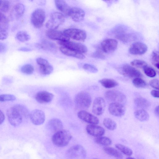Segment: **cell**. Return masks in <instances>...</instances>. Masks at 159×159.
Listing matches in <instances>:
<instances>
[{
    "instance_id": "obj_1",
    "label": "cell",
    "mask_w": 159,
    "mask_h": 159,
    "mask_svg": "<svg viewBox=\"0 0 159 159\" xmlns=\"http://www.w3.org/2000/svg\"><path fill=\"white\" fill-rule=\"evenodd\" d=\"M72 138L70 133L68 131L62 129L55 133L52 137L53 143L58 147L66 146Z\"/></svg>"
},
{
    "instance_id": "obj_2",
    "label": "cell",
    "mask_w": 159,
    "mask_h": 159,
    "mask_svg": "<svg viewBox=\"0 0 159 159\" xmlns=\"http://www.w3.org/2000/svg\"><path fill=\"white\" fill-rule=\"evenodd\" d=\"M74 101L77 108L80 109H85L90 107L92 102V99L88 93L82 91L76 95Z\"/></svg>"
},
{
    "instance_id": "obj_3",
    "label": "cell",
    "mask_w": 159,
    "mask_h": 159,
    "mask_svg": "<svg viewBox=\"0 0 159 159\" xmlns=\"http://www.w3.org/2000/svg\"><path fill=\"white\" fill-rule=\"evenodd\" d=\"M65 16L61 12H54L51 13L49 19L46 24L48 29L56 30L65 22Z\"/></svg>"
},
{
    "instance_id": "obj_4",
    "label": "cell",
    "mask_w": 159,
    "mask_h": 159,
    "mask_svg": "<svg viewBox=\"0 0 159 159\" xmlns=\"http://www.w3.org/2000/svg\"><path fill=\"white\" fill-rule=\"evenodd\" d=\"M66 155L72 159H84L86 156V152L84 148L80 145L72 146L66 152Z\"/></svg>"
},
{
    "instance_id": "obj_5",
    "label": "cell",
    "mask_w": 159,
    "mask_h": 159,
    "mask_svg": "<svg viewBox=\"0 0 159 159\" xmlns=\"http://www.w3.org/2000/svg\"><path fill=\"white\" fill-rule=\"evenodd\" d=\"M46 14L42 9H37L32 13L31 22L33 26L36 28H40L43 25L45 21Z\"/></svg>"
},
{
    "instance_id": "obj_6",
    "label": "cell",
    "mask_w": 159,
    "mask_h": 159,
    "mask_svg": "<svg viewBox=\"0 0 159 159\" xmlns=\"http://www.w3.org/2000/svg\"><path fill=\"white\" fill-rule=\"evenodd\" d=\"M105 97L108 101L112 102L123 103L126 100L125 95L121 92L116 90H110L106 91Z\"/></svg>"
},
{
    "instance_id": "obj_7",
    "label": "cell",
    "mask_w": 159,
    "mask_h": 159,
    "mask_svg": "<svg viewBox=\"0 0 159 159\" xmlns=\"http://www.w3.org/2000/svg\"><path fill=\"white\" fill-rule=\"evenodd\" d=\"M6 113L8 121L12 126L16 127L21 123L22 117L13 107L9 108Z\"/></svg>"
},
{
    "instance_id": "obj_8",
    "label": "cell",
    "mask_w": 159,
    "mask_h": 159,
    "mask_svg": "<svg viewBox=\"0 0 159 159\" xmlns=\"http://www.w3.org/2000/svg\"><path fill=\"white\" fill-rule=\"evenodd\" d=\"M70 38L80 41H84L86 39L87 34L84 30L76 28L66 29L63 31Z\"/></svg>"
},
{
    "instance_id": "obj_9",
    "label": "cell",
    "mask_w": 159,
    "mask_h": 159,
    "mask_svg": "<svg viewBox=\"0 0 159 159\" xmlns=\"http://www.w3.org/2000/svg\"><path fill=\"white\" fill-rule=\"evenodd\" d=\"M58 43L61 46L67 48L83 54L87 52L88 51L86 46L81 43L70 41V40L59 41H58Z\"/></svg>"
},
{
    "instance_id": "obj_10",
    "label": "cell",
    "mask_w": 159,
    "mask_h": 159,
    "mask_svg": "<svg viewBox=\"0 0 159 159\" xmlns=\"http://www.w3.org/2000/svg\"><path fill=\"white\" fill-rule=\"evenodd\" d=\"M29 117L33 124L35 125H40L44 122L45 115L42 111L35 109L30 112Z\"/></svg>"
},
{
    "instance_id": "obj_11",
    "label": "cell",
    "mask_w": 159,
    "mask_h": 159,
    "mask_svg": "<svg viewBox=\"0 0 159 159\" xmlns=\"http://www.w3.org/2000/svg\"><path fill=\"white\" fill-rule=\"evenodd\" d=\"M46 34L49 39L58 41H69L70 39L63 32L56 30L48 29L46 32Z\"/></svg>"
},
{
    "instance_id": "obj_12",
    "label": "cell",
    "mask_w": 159,
    "mask_h": 159,
    "mask_svg": "<svg viewBox=\"0 0 159 159\" xmlns=\"http://www.w3.org/2000/svg\"><path fill=\"white\" fill-rule=\"evenodd\" d=\"M108 111L110 114L113 116L121 117L124 115L125 108L122 103L111 102L109 106Z\"/></svg>"
},
{
    "instance_id": "obj_13",
    "label": "cell",
    "mask_w": 159,
    "mask_h": 159,
    "mask_svg": "<svg viewBox=\"0 0 159 159\" xmlns=\"http://www.w3.org/2000/svg\"><path fill=\"white\" fill-rule=\"evenodd\" d=\"M118 42L116 39H108L104 40L101 43V47L102 51L106 53H111L116 49Z\"/></svg>"
},
{
    "instance_id": "obj_14",
    "label": "cell",
    "mask_w": 159,
    "mask_h": 159,
    "mask_svg": "<svg viewBox=\"0 0 159 159\" xmlns=\"http://www.w3.org/2000/svg\"><path fill=\"white\" fill-rule=\"evenodd\" d=\"M77 116L80 120L89 124L96 125L99 123V120L97 117L84 110L78 112Z\"/></svg>"
},
{
    "instance_id": "obj_15",
    "label": "cell",
    "mask_w": 159,
    "mask_h": 159,
    "mask_svg": "<svg viewBox=\"0 0 159 159\" xmlns=\"http://www.w3.org/2000/svg\"><path fill=\"white\" fill-rule=\"evenodd\" d=\"M148 50L147 46L144 43L139 42L132 43L129 48V52L135 55H141L144 54Z\"/></svg>"
},
{
    "instance_id": "obj_16",
    "label": "cell",
    "mask_w": 159,
    "mask_h": 159,
    "mask_svg": "<svg viewBox=\"0 0 159 159\" xmlns=\"http://www.w3.org/2000/svg\"><path fill=\"white\" fill-rule=\"evenodd\" d=\"M105 107L106 103L104 99L101 97H97L93 102L92 111L96 115H101L103 113Z\"/></svg>"
},
{
    "instance_id": "obj_17",
    "label": "cell",
    "mask_w": 159,
    "mask_h": 159,
    "mask_svg": "<svg viewBox=\"0 0 159 159\" xmlns=\"http://www.w3.org/2000/svg\"><path fill=\"white\" fill-rule=\"evenodd\" d=\"M85 15L84 11L82 9L77 7H71L69 16L75 22H80L84 19Z\"/></svg>"
},
{
    "instance_id": "obj_18",
    "label": "cell",
    "mask_w": 159,
    "mask_h": 159,
    "mask_svg": "<svg viewBox=\"0 0 159 159\" xmlns=\"http://www.w3.org/2000/svg\"><path fill=\"white\" fill-rule=\"evenodd\" d=\"M121 72L124 75L130 78L140 77L142 76L139 70L128 65H125L122 66Z\"/></svg>"
},
{
    "instance_id": "obj_19",
    "label": "cell",
    "mask_w": 159,
    "mask_h": 159,
    "mask_svg": "<svg viewBox=\"0 0 159 159\" xmlns=\"http://www.w3.org/2000/svg\"><path fill=\"white\" fill-rule=\"evenodd\" d=\"M54 95L46 91H40L36 94L35 99L40 103H47L50 102L53 99Z\"/></svg>"
},
{
    "instance_id": "obj_20",
    "label": "cell",
    "mask_w": 159,
    "mask_h": 159,
    "mask_svg": "<svg viewBox=\"0 0 159 159\" xmlns=\"http://www.w3.org/2000/svg\"><path fill=\"white\" fill-rule=\"evenodd\" d=\"M86 130L89 134L96 137L102 136L105 132V130L103 128L96 125H87Z\"/></svg>"
},
{
    "instance_id": "obj_21",
    "label": "cell",
    "mask_w": 159,
    "mask_h": 159,
    "mask_svg": "<svg viewBox=\"0 0 159 159\" xmlns=\"http://www.w3.org/2000/svg\"><path fill=\"white\" fill-rule=\"evenodd\" d=\"M55 3L57 8L65 16H69L71 7L64 0H56Z\"/></svg>"
},
{
    "instance_id": "obj_22",
    "label": "cell",
    "mask_w": 159,
    "mask_h": 159,
    "mask_svg": "<svg viewBox=\"0 0 159 159\" xmlns=\"http://www.w3.org/2000/svg\"><path fill=\"white\" fill-rule=\"evenodd\" d=\"M49 129L54 133L63 129V125L61 120L58 118H52L48 121Z\"/></svg>"
},
{
    "instance_id": "obj_23",
    "label": "cell",
    "mask_w": 159,
    "mask_h": 159,
    "mask_svg": "<svg viewBox=\"0 0 159 159\" xmlns=\"http://www.w3.org/2000/svg\"><path fill=\"white\" fill-rule=\"evenodd\" d=\"M60 50L63 54L68 56L80 59H83L85 58V56L83 54L64 47H61L60 48Z\"/></svg>"
},
{
    "instance_id": "obj_24",
    "label": "cell",
    "mask_w": 159,
    "mask_h": 159,
    "mask_svg": "<svg viewBox=\"0 0 159 159\" xmlns=\"http://www.w3.org/2000/svg\"><path fill=\"white\" fill-rule=\"evenodd\" d=\"M25 8L24 5L22 3H18L13 7L12 15L16 19H18L21 17L23 15Z\"/></svg>"
},
{
    "instance_id": "obj_25",
    "label": "cell",
    "mask_w": 159,
    "mask_h": 159,
    "mask_svg": "<svg viewBox=\"0 0 159 159\" xmlns=\"http://www.w3.org/2000/svg\"><path fill=\"white\" fill-rule=\"evenodd\" d=\"M134 102L137 107L141 109L148 108L150 106V103L148 100L141 97L135 98L134 100Z\"/></svg>"
},
{
    "instance_id": "obj_26",
    "label": "cell",
    "mask_w": 159,
    "mask_h": 159,
    "mask_svg": "<svg viewBox=\"0 0 159 159\" xmlns=\"http://www.w3.org/2000/svg\"><path fill=\"white\" fill-rule=\"evenodd\" d=\"M134 114L136 118L141 121H146L149 119L148 113L144 109H140L136 111Z\"/></svg>"
},
{
    "instance_id": "obj_27",
    "label": "cell",
    "mask_w": 159,
    "mask_h": 159,
    "mask_svg": "<svg viewBox=\"0 0 159 159\" xmlns=\"http://www.w3.org/2000/svg\"><path fill=\"white\" fill-rule=\"evenodd\" d=\"M103 150L106 154L117 159H122L123 158L121 153L113 148L109 147H105L103 148Z\"/></svg>"
},
{
    "instance_id": "obj_28",
    "label": "cell",
    "mask_w": 159,
    "mask_h": 159,
    "mask_svg": "<svg viewBox=\"0 0 159 159\" xmlns=\"http://www.w3.org/2000/svg\"><path fill=\"white\" fill-rule=\"evenodd\" d=\"M99 82L106 88L115 87L118 85V83L115 80L111 79L104 78L99 80Z\"/></svg>"
},
{
    "instance_id": "obj_29",
    "label": "cell",
    "mask_w": 159,
    "mask_h": 159,
    "mask_svg": "<svg viewBox=\"0 0 159 159\" xmlns=\"http://www.w3.org/2000/svg\"><path fill=\"white\" fill-rule=\"evenodd\" d=\"M13 107L20 114L23 118H27L29 117L30 112L28 108L24 105L16 104Z\"/></svg>"
},
{
    "instance_id": "obj_30",
    "label": "cell",
    "mask_w": 159,
    "mask_h": 159,
    "mask_svg": "<svg viewBox=\"0 0 159 159\" xmlns=\"http://www.w3.org/2000/svg\"><path fill=\"white\" fill-rule=\"evenodd\" d=\"M39 70L40 73L43 75H48L53 71L52 66L49 62L39 66Z\"/></svg>"
},
{
    "instance_id": "obj_31",
    "label": "cell",
    "mask_w": 159,
    "mask_h": 159,
    "mask_svg": "<svg viewBox=\"0 0 159 159\" xmlns=\"http://www.w3.org/2000/svg\"><path fill=\"white\" fill-rule=\"evenodd\" d=\"M95 141L97 143L105 146L109 145L112 143V141L110 138L105 136H101L96 137Z\"/></svg>"
},
{
    "instance_id": "obj_32",
    "label": "cell",
    "mask_w": 159,
    "mask_h": 159,
    "mask_svg": "<svg viewBox=\"0 0 159 159\" xmlns=\"http://www.w3.org/2000/svg\"><path fill=\"white\" fill-rule=\"evenodd\" d=\"M103 123L104 125L110 130H114L117 127V124L115 121L110 118H106L104 119Z\"/></svg>"
},
{
    "instance_id": "obj_33",
    "label": "cell",
    "mask_w": 159,
    "mask_h": 159,
    "mask_svg": "<svg viewBox=\"0 0 159 159\" xmlns=\"http://www.w3.org/2000/svg\"><path fill=\"white\" fill-rule=\"evenodd\" d=\"M8 20L6 16L0 12V30H7L9 26Z\"/></svg>"
},
{
    "instance_id": "obj_34",
    "label": "cell",
    "mask_w": 159,
    "mask_h": 159,
    "mask_svg": "<svg viewBox=\"0 0 159 159\" xmlns=\"http://www.w3.org/2000/svg\"><path fill=\"white\" fill-rule=\"evenodd\" d=\"M116 147L126 155L131 156L133 154L132 150L127 146L120 144H116Z\"/></svg>"
},
{
    "instance_id": "obj_35",
    "label": "cell",
    "mask_w": 159,
    "mask_h": 159,
    "mask_svg": "<svg viewBox=\"0 0 159 159\" xmlns=\"http://www.w3.org/2000/svg\"><path fill=\"white\" fill-rule=\"evenodd\" d=\"M16 38L19 41L21 42H25L29 40L30 37L26 31H20L17 33Z\"/></svg>"
},
{
    "instance_id": "obj_36",
    "label": "cell",
    "mask_w": 159,
    "mask_h": 159,
    "mask_svg": "<svg viewBox=\"0 0 159 159\" xmlns=\"http://www.w3.org/2000/svg\"><path fill=\"white\" fill-rule=\"evenodd\" d=\"M132 83L134 86L137 88H144L147 86L146 82L140 77L134 78L133 80Z\"/></svg>"
},
{
    "instance_id": "obj_37",
    "label": "cell",
    "mask_w": 159,
    "mask_h": 159,
    "mask_svg": "<svg viewBox=\"0 0 159 159\" xmlns=\"http://www.w3.org/2000/svg\"><path fill=\"white\" fill-rule=\"evenodd\" d=\"M21 71L22 73L26 75L32 74L34 70L33 66L30 64H27L23 65L21 68Z\"/></svg>"
},
{
    "instance_id": "obj_38",
    "label": "cell",
    "mask_w": 159,
    "mask_h": 159,
    "mask_svg": "<svg viewBox=\"0 0 159 159\" xmlns=\"http://www.w3.org/2000/svg\"><path fill=\"white\" fill-rule=\"evenodd\" d=\"M145 74L150 77H154L156 75V72L152 68L148 65L143 68Z\"/></svg>"
},
{
    "instance_id": "obj_39",
    "label": "cell",
    "mask_w": 159,
    "mask_h": 159,
    "mask_svg": "<svg viewBox=\"0 0 159 159\" xmlns=\"http://www.w3.org/2000/svg\"><path fill=\"white\" fill-rule=\"evenodd\" d=\"M10 7V3L8 1L0 0V11L6 12H7Z\"/></svg>"
},
{
    "instance_id": "obj_40",
    "label": "cell",
    "mask_w": 159,
    "mask_h": 159,
    "mask_svg": "<svg viewBox=\"0 0 159 159\" xmlns=\"http://www.w3.org/2000/svg\"><path fill=\"white\" fill-rule=\"evenodd\" d=\"M131 64L137 68L143 69L148 65L145 61L139 60H135L131 62Z\"/></svg>"
},
{
    "instance_id": "obj_41",
    "label": "cell",
    "mask_w": 159,
    "mask_h": 159,
    "mask_svg": "<svg viewBox=\"0 0 159 159\" xmlns=\"http://www.w3.org/2000/svg\"><path fill=\"white\" fill-rule=\"evenodd\" d=\"M16 99L15 96L11 94L0 95V102L13 101Z\"/></svg>"
},
{
    "instance_id": "obj_42",
    "label": "cell",
    "mask_w": 159,
    "mask_h": 159,
    "mask_svg": "<svg viewBox=\"0 0 159 159\" xmlns=\"http://www.w3.org/2000/svg\"><path fill=\"white\" fill-rule=\"evenodd\" d=\"M82 67L85 70L92 73H96L98 71L97 68L91 64L85 63L83 65Z\"/></svg>"
},
{
    "instance_id": "obj_43",
    "label": "cell",
    "mask_w": 159,
    "mask_h": 159,
    "mask_svg": "<svg viewBox=\"0 0 159 159\" xmlns=\"http://www.w3.org/2000/svg\"><path fill=\"white\" fill-rule=\"evenodd\" d=\"M91 56L93 57L100 59H104L105 56L101 51V50L98 49L96 51L93 53Z\"/></svg>"
},
{
    "instance_id": "obj_44",
    "label": "cell",
    "mask_w": 159,
    "mask_h": 159,
    "mask_svg": "<svg viewBox=\"0 0 159 159\" xmlns=\"http://www.w3.org/2000/svg\"><path fill=\"white\" fill-rule=\"evenodd\" d=\"M150 86L156 90L159 89V80L155 79L152 80L149 83Z\"/></svg>"
},
{
    "instance_id": "obj_45",
    "label": "cell",
    "mask_w": 159,
    "mask_h": 159,
    "mask_svg": "<svg viewBox=\"0 0 159 159\" xmlns=\"http://www.w3.org/2000/svg\"><path fill=\"white\" fill-rule=\"evenodd\" d=\"M152 59L154 65L159 63V54L156 52H153L152 55Z\"/></svg>"
},
{
    "instance_id": "obj_46",
    "label": "cell",
    "mask_w": 159,
    "mask_h": 159,
    "mask_svg": "<svg viewBox=\"0 0 159 159\" xmlns=\"http://www.w3.org/2000/svg\"><path fill=\"white\" fill-rule=\"evenodd\" d=\"M8 36L7 30H0V40H4L6 39Z\"/></svg>"
},
{
    "instance_id": "obj_47",
    "label": "cell",
    "mask_w": 159,
    "mask_h": 159,
    "mask_svg": "<svg viewBox=\"0 0 159 159\" xmlns=\"http://www.w3.org/2000/svg\"><path fill=\"white\" fill-rule=\"evenodd\" d=\"M151 95L155 98H159V91L157 90H152L151 92Z\"/></svg>"
},
{
    "instance_id": "obj_48",
    "label": "cell",
    "mask_w": 159,
    "mask_h": 159,
    "mask_svg": "<svg viewBox=\"0 0 159 159\" xmlns=\"http://www.w3.org/2000/svg\"><path fill=\"white\" fill-rule=\"evenodd\" d=\"M5 119V116L3 112L0 110V125L2 124Z\"/></svg>"
},
{
    "instance_id": "obj_49",
    "label": "cell",
    "mask_w": 159,
    "mask_h": 159,
    "mask_svg": "<svg viewBox=\"0 0 159 159\" xmlns=\"http://www.w3.org/2000/svg\"><path fill=\"white\" fill-rule=\"evenodd\" d=\"M5 49V46L4 44L0 42V53L3 52Z\"/></svg>"
},
{
    "instance_id": "obj_50",
    "label": "cell",
    "mask_w": 159,
    "mask_h": 159,
    "mask_svg": "<svg viewBox=\"0 0 159 159\" xmlns=\"http://www.w3.org/2000/svg\"><path fill=\"white\" fill-rule=\"evenodd\" d=\"M19 50L22 51L26 52L30 51L31 50L30 49L26 47L21 48L19 49Z\"/></svg>"
},
{
    "instance_id": "obj_51",
    "label": "cell",
    "mask_w": 159,
    "mask_h": 159,
    "mask_svg": "<svg viewBox=\"0 0 159 159\" xmlns=\"http://www.w3.org/2000/svg\"><path fill=\"white\" fill-rule=\"evenodd\" d=\"M154 113L157 116H159V106H157L154 110Z\"/></svg>"
},
{
    "instance_id": "obj_52",
    "label": "cell",
    "mask_w": 159,
    "mask_h": 159,
    "mask_svg": "<svg viewBox=\"0 0 159 159\" xmlns=\"http://www.w3.org/2000/svg\"><path fill=\"white\" fill-rule=\"evenodd\" d=\"M126 159H135V158L130 157H129L127 158Z\"/></svg>"
},
{
    "instance_id": "obj_53",
    "label": "cell",
    "mask_w": 159,
    "mask_h": 159,
    "mask_svg": "<svg viewBox=\"0 0 159 159\" xmlns=\"http://www.w3.org/2000/svg\"></svg>"
}]
</instances>
